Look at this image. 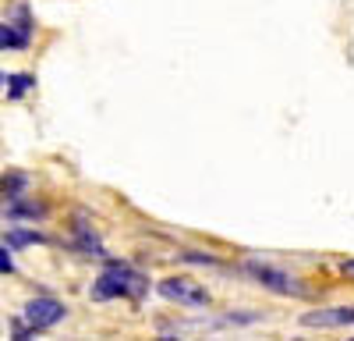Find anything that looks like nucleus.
Wrapping results in <instances>:
<instances>
[{
	"label": "nucleus",
	"instance_id": "8",
	"mask_svg": "<svg viewBox=\"0 0 354 341\" xmlns=\"http://www.w3.org/2000/svg\"><path fill=\"white\" fill-rule=\"evenodd\" d=\"M75 249H78L82 256H106V252H103V242L93 235V227H88L82 217H78V224H75Z\"/></svg>",
	"mask_w": 354,
	"mask_h": 341
},
{
	"label": "nucleus",
	"instance_id": "5",
	"mask_svg": "<svg viewBox=\"0 0 354 341\" xmlns=\"http://www.w3.org/2000/svg\"><path fill=\"white\" fill-rule=\"evenodd\" d=\"M305 327H351L354 324V306H333V309H312L301 317Z\"/></svg>",
	"mask_w": 354,
	"mask_h": 341
},
{
	"label": "nucleus",
	"instance_id": "3",
	"mask_svg": "<svg viewBox=\"0 0 354 341\" xmlns=\"http://www.w3.org/2000/svg\"><path fill=\"white\" fill-rule=\"evenodd\" d=\"M64 317H68V306H64V302H57V299H50V295H39V299H32V302L25 306V324L32 327L36 334L57 327Z\"/></svg>",
	"mask_w": 354,
	"mask_h": 341
},
{
	"label": "nucleus",
	"instance_id": "2",
	"mask_svg": "<svg viewBox=\"0 0 354 341\" xmlns=\"http://www.w3.org/2000/svg\"><path fill=\"white\" fill-rule=\"evenodd\" d=\"M241 270H245L255 284H262V288H270V292H277V295H294V299L308 295V288H305L298 277H290V274H283V270H277V267H270V263L248 260Z\"/></svg>",
	"mask_w": 354,
	"mask_h": 341
},
{
	"label": "nucleus",
	"instance_id": "15",
	"mask_svg": "<svg viewBox=\"0 0 354 341\" xmlns=\"http://www.w3.org/2000/svg\"><path fill=\"white\" fill-rule=\"evenodd\" d=\"M0 82H4V71H0Z\"/></svg>",
	"mask_w": 354,
	"mask_h": 341
},
{
	"label": "nucleus",
	"instance_id": "6",
	"mask_svg": "<svg viewBox=\"0 0 354 341\" xmlns=\"http://www.w3.org/2000/svg\"><path fill=\"white\" fill-rule=\"evenodd\" d=\"M50 210L46 203H36V199H11L8 203V217L11 220H43Z\"/></svg>",
	"mask_w": 354,
	"mask_h": 341
},
{
	"label": "nucleus",
	"instance_id": "12",
	"mask_svg": "<svg viewBox=\"0 0 354 341\" xmlns=\"http://www.w3.org/2000/svg\"><path fill=\"white\" fill-rule=\"evenodd\" d=\"M181 260H188V263H205V267H216V263H220L216 256H209V252H195V249L181 252Z\"/></svg>",
	"mask_w": 354,
	"mask_h": 341
},
{
	"label": "nucleus",
	"instance_id": "4",
	"mask_svg": "<svg viewBox=\"0 0 354 341\" xmlns=\"http://www.w3.org/2000/svg\"><path fill=\"white\" fill-rule=\"evenodd\" d=\"M160 295L177 302V306H192V309L195 306H209V292H205L198 281H192V277H167V281H160Z\"/></svg>",
	"mask_w": 354,
	"mask_h": 341
},
{
	"label": "nucleus",
	"instance_id": "7",
	"mask_svg": "<svg viewBox=\"0 0 354 341\" xmlns=\"http://www.w3.org/2000/svg\"><path fill=\"white\" fill-rule=\"evenodd\" d=\"M25 189H28V175L25 170H4L0 175V195H4V203H11V199H21L25 195Z\"/></svg>",
	"mask_w": 354,
	"mask_h": 341
},
{
	"label": "nucleus",
	"instance_id": "9",
	"mask_svg": "<svg viewBox=\"0 0 354 341\" xmlns=\"http://www.w3.org/2000/svg\"><path fill=\"white\" fill-rule=\"evenodd\" d=\"M28 46V36L21 33V28L18 25H4V21H0V50H25Z\"/></svg>",
	"mask_w": 354,
	"mask_h": 341
},
{
	"label": "nucleus",
	"instance_id": "14",
	"mask_svg": "<svg viewBox=\"0 0 354 341\" xmlns=\"http://www.w3.org/2000/svg\"><path fill=\"white\" fill-rule=\"evenodd\" d=\"M344 274H347V277H354V260H347V263H344Z\"/></svg>",
	"mask_w": 354,
	"mask_h": 341
},
{
	"label": "nucleus",
	"instance_id": "11",
	"mask_svg": "<svg viewBox=\"0 0 354 341\" xmlns=\"http://www.w3.org/2000/svg\"><path fill=\"white\" fill-rule=\"evenodd\" d=\"M39 242H46L39 231H11V235L4 238V245H11V249H21V245H39Z\"/></svg>",
	"mask_w": 354,
	"mask_h": 341
},
{
	"label": "nucleus",
	"instance_id": "13",
	"mask_svg": "<svg viewBox=\"0 0 354 341\" xmlns=\"http://www.w3.org/2000/svg\"><path fill=\"white\" fill-rule=\"evenodd\" d=\"M0 274H15V260H11V245H0Z\"/></svg>",
	"mask_w": 354,
	"mask_h": 341
},
{
	"label": "nucleus",
	"instance_id": "1",
	"mask_svg": "<svg viewBox=\"0 0 354 341\" xmlns=\"http://www.w3.org/2000/svg\"><path fill=\"white\" fill-rule=\"evenodd\" d=\"M145 292H149V277H145L142 270H135V267H128V263H121V260H110L106 263V270L93 281V295L96 302H110V299H131V302H138Z\"/></svg>",
	"mask_w": 354,
	"mask_h": 341
},
{
	"label": "nucleus",
	"instance_id": "10",
	"mask_svg": "<svg viewBox=\"0 0 354 341\" xmlns=\"http://www.w3.org/2000/svg\"><path fill=\"white\" fill-rule=\"evenodd\" d=\"M8 82H11V85H8V100H18V96H25V93L36 85V78H32V75H11Z\"/></svg>",
	"mask_w": 354,
	"mask_h": 341
}]
</instances>
